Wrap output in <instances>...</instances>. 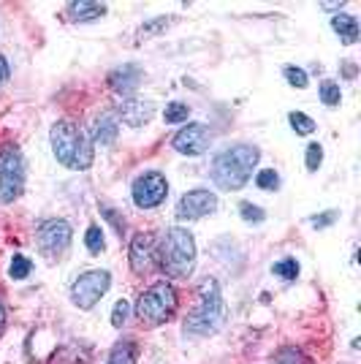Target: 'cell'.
<instances>
[{"mask_svg": "<svg viewBox=\"0 0 361 364\" xmlns=\"http://www.w3.org/2000/svg\"><path fill=\"white\" fill-rule=\"evenodd\" d=\"M104 215L106 218H109V220H112V226L117 228V231H120V237H122V231H125V218H117V215H114V210H104Z\"/></svg>", "mask_w": 361, "mask_h": 364, "instance_id": "obj_33", "label": "cell"}, {"mask_svg": "<svg viewBox=\"0 0 361 364\" xmlns=\"http://www.w3.org/2000/svg\"><path fill=\"white\" fill-rule=\"evenodd\" d=\"M52 152L65 168L85 171L92 166V147L87 134L71 120H58L52 125Z\"/></svg>", "mask_w": 361, "mask_h": 364, "instance_id": "obj_2", "label": "cell"}, {"mask_svg": "<svg viewBox=\"0 0 361 364\" xmlns=\"http://www.w3.org/2000/svg\"><path fill=\"white\" fill-rule=\"evenodd\" d=\"M168 196V182L161 171H147L134 182V204L139 210L161 207Z\"/></svg>", "mask_w": 361, "mask_h": 364, "instance_id": "obj_9", "label": "cell"}, {"mask_svg": "<svg viewBox=\"0 0 361 364\" xmlns=\"http://www.w3.org/2000/svg\"><path fill=\"white\" fill-rule=\"evenodd\" d=\"M269 364H313V359L296 346H286V348H280L271 356Z\"/></svg>", "mask_w": 361, "mask_h": 364, "instance_id": "obj_19", "label": "cell"}, {"mask_svg": "<svg viewBox=\"0 0 361 364\" xmlns=\"http://www.w3.org/2000/svg\"><path fill=\"white\" fill-rule=\"evenodd\" d=\"M158 256H161V269L168 277H190L193 267H196V242H193L190 231L177 226L168 228Z\"/></svg>", "mask_w": 361, "mask_h": 364, "instance_id": "obj_4", "label": "cell"}, {"mask_svg": "<svg viewBox=\"0 0 361 364\" xmlns=\"http://www.w3.org/2000/svg\"><path fill=\"white\" fill-rule=\"evenodd\" d=\"M68 14L74 22H92V19L106 14V6L104 3H90V0H76V3H68Z\"/></svg>", "mask_w": 361, "mask_h": 364, "instance_id": "obj_16", "label": "cell"}, {"mask_svg": "<svg viewBox=\"0 0 361 364\" xmlns=\"http://www.w3.org/2000/svg\"><path fill=\"white\" fill-rule=\"evenodd\" d=\"M271 272L277 274V277H283V280H296L299 264H296L293 258H283V261H277V264L271 267Z\"/></svg>", "mask_w": 361, "mask_h": 364, "instance_id": "obj_21", "label": "cell"}, {"mask_svg": "<svg viewBox=\"0 0 361 364\" xmlns=\"http://www.w3.org/2000/svg\"><path fill=\"white\" fill-rule=\"evenodd\" d=\"M258 158H261V152L253 144H237V147L217 152L212 161V180L223 191H239L244 188V182L250 180Z\"/></svg>", "mask_w": 361, "mask_h": 364, "instance_id": "obj_1", "label": "cell"}, {"mask_svg": "<svg viewBox=\"0 0 361 364\" xmlns=\"http://www.w3.org/2000/svg\"><path fill=\"white\" fill-rule=\"evenodd\" d=\"M3 326H6V307L0 302V332H3Z\"/></svg>", "mask_w": 361, "mask_h": 364, "instance_id": "obj_35", "label": "cell"}, {"mask_svg": "<svg viewBox=\"0 0 361 364\" xmlns=\"http://www.w3.org/2000/svg\"><path fill=\"white\" fill-rule=\"evenodd\" d=\"M217 210V196L207 188H196L190 193H185L177 204V218L180 220H198L204 215H212Z\"/></svg>", "mask_w": 361, "mask_h": 364, "instance_id": "obj_10", "label": "cell"}, {"mask_svg": "<svg viewBox=\"0 0 361 364\" xmlns=\"http://www.w3.org/2000/svg\"><path fill=\"white\" fill-rule=\"evenodd\" d=\"M71 223L63 220V218H52V220H44L41 226L36 228V242H38V250L44 256L55 258L68 250L71 245Z\"/></svg>", "mask_w": 361, "mask_h": 364, "instance_id": "obj_7", "label": "cell"}, {"mask_svg": "<svg viewBox=\"0 0 361 364\" xmlns=\"http://www.w3.org/2000/svg\"><path fill=\"white\" fill-rule=\"evenodd\" d=\"M286 79L288 85H293V87H307V74L301 71V68H296V65H286Z\"/></svg>", "mask_w": 361, "mask_h": 364, "instance_id": "obj_29", "label": "cell"}, {"mask_svg": "<svg viewBox=\"0 0 361 364\" xmlns=\"http://www.w3.org/2000/svg\"><path fill=\"white\" fill-rule=\"evenodd\" d=\"M163 28H168V19H166V16H161L158 22H150V25H144V28L139 31V36L144 38V36H152V33H161Z\"/></svg>", "mask_w": 361, "mask_h": 364, "instance_id": "obj_31", "label": "cell"}, {"mask_svg": "<svg viewBox=\"0 0 361 364\" xmlns=\"http://www.w3.org/2000/svg\"><path fill=\"white\" fill-rule=\"evenodd\" d=\"M304 164H307V171H318V166L323 164V147L320 144H307Z\"/></svg>", "mask_w": 361, "mask_h": 364, "instance_id": "obj_27", "label": "cell"}, {"mask_svg": "<svg viewBox=\"0 0 361 364\" xmlns=\"http://www.w3.org/2000/svg\"><path fill=\"white\" fill-rule=\"evenodd\" d=\"M256 185L261 191H277V185H280V177H277V171L274 168H261L256 174Z\"/></svg>", "mask_w": 361, "mask_h": 364, "instance_id": "obj_25", "label": "cell"}, {"mask_svg": "<svg viewBox=\"0 0 361 364\" xmlns=\"http://www.w3.org/2000/svg\"><path fill=\"white\" fill-rule=\"evenodd\" d=\"M239 213H242V218H244L247 223H261V220L266 218V215H264V210H261V207H256V204H250V201H242Z\"/></svg>", "mask_w": 361, "mask_h": 364, "instance_id": "obj_28", "label": "cell"}, {"mask_svg": "<svg viewBox=\"0 0 361 364\" xmlns=\"http://www.w3.org/2000/svg\"><path fill=\"white\" fill-rule=\"evenodd\" d=\"M128 310H131V307H128V302H125V299L114 304V310H112V323H114L117 329H120L122 323L128 321Z\"/></svg>", "mask_w": 361, "mask_h": 364, "instance_id": "obj_30", "label": "cell"}, {"mask_svg": "<svg viewBox=\"0 0 361 364\" xmlns=\"http://www.w3.org/2000/svg\"><path fill=\"white\" fill-rule=\"evenodd\" d=\"M288 120H291V128H293L296 134H301V136H310V134L316 131L313 117H307V114H301V112H291Z\"/></svg>", "mask_w": 361, "mask_h": 364, "instance_id": "obj_20", "label": "cell"}, {"mask_svg": "<svg viewBox=\"0 0 361 364\" xmlns=\"http://www.w3.org/2000/svg\"><path fill=\"white\" fill-rule=\"evenodd\" d=\"M85 245H87V250L90 253H101L106 247V242H104V231L98 226H90L87 228V234H85Z\"/></svg>", "mask_w": 361, "mask_h": 364, "instance_id": "obj_26", "label": "cell"}, {"mask_svg": "<svg viewBox=\"0 0 361 364\" xmlns=\"http://www.w3.org/2000/svg\"><path fill=\"white\" fill-rule=\"evenodd\" d=\"M25 191V158L16 144L0 147V201L11 204Z\"/></svg>", "mask_w": 361, "mask_h": 364, "instance_id": "obj_6", "label": "cell"}, {"mask_svg": "<svg viewBox=\"0 0 361 364\" xmlns=\"http://www.w3.org/2000/svg\"><path fill=\"white\" fill-rule=\"evenodd\" d=\"M331 28L340 33L343 44H356V38H359V22H356V16L350 14L331 16Z\"/></svg>", "mask_w": 361, "mask_h": 364, "instance_id": "obj_17", "label": "cell"}, {"mask_svg": "<svg viewBox=\"0 0 361 364\" xmlns=\"http://www.w3.org/2000/svg\"><path fill=\"white\" fill-rule=\"evenodd\" d=\"M210 131H207V125H201V122H190V125H185L180 134L174 136V150L182 152V155H201V152H207L210 147Z\"/></svg>", "mask_w": 361, "mask_h": 364, "instance_id": "obj_11", "label": "cell"}, {"mask_svg": "<svg viewBox=\"0 0 361 364\" xmlns=\"http://www.w3.org/2000/svg\"><path fill=\"white\" fill-rule=\"evenodd\" d=\"M226 321V304H223V294H220V283L207 277L198 286V302L193 313L185 321V332L188 334H215Z\"/></svg>", "mask_w": 361, "mask_h": 364, "instance_id": "obj_3", "label": "cell"}, {"mask_svg": "<svg viewBox=\"0 0 361 364\" xmlns=\"http://www.w3.org/2000/svg\"><path fill=\"white\" fill-rule=\"evenodd\" d=\"M136 359H139V346H136V340H120V343L112 348L106 364H136Z\"/></svg>", "mask_w": 361, "mask_h": 364, "instance_id": "obj_18", "label": "cell"}, {"mask_svg": "<svg viewBox=\"0 0 361 364\" xmlns=\"http://www.w3.org/2000/svg\"><path fill=\"white\" fill-rule=\"evenodd\" d=\"M139 82H141V68L139 65H120L109 74V87L120 92L122 98H128L139 87Z\"/></svg>", "mask_w": 361, "mask_h": 364, "instance_id": "obj_14", "label": "cell"}, {"mask_svg": "<svg viewBox=\"0 0 361 364\" xmlns=\"http://www.w3.org/2000/svg\"><path fill=\"white\" fill-rule=\"evenodd\" d=\"M188 114H190L188 104H180V101H174V104H168V107H166V122H168V125L185 122L188 120Z\"/></svg>", "mask_w": 361, "mask_h": 364, "instance_id": "obj_22", "label": "cell"}, {"mask_svg": "<svg viewBox=\"0 0 361 364\" xmlns=\"http://www.w3.org/2000/svg\"><path fill=\"white\" fill-rule=\"evenodd\" d=\"M31 269H33L31 258L14 256V258H11V267H9V274H11L14 280H25V277L31 274Z\"/></svg>", "mask_w": 361, "mask_h": 364, "instance_id": "obj_23", "label": "cell"}, {"mask_svg": "<svg viewBox=\"0 0 361 364\" xmlns=\"http://www.w3.org/2000/svg\"><path fill=\"white\" fill-rule=\"evenodd\" d=\"M340 98H343V92H340V85H337V82H323V85H320V101H323L326 107H337Z\"/></svg>", "mask_w": 361, "mask_h": 364, "instance_id": "obj_24", "label": "cell"}, {"mask_svg": "<svg viewBox=\"0 0 361 364\" xmlns=\"http://www.w3.org/2000/svg\"><path fill=\"white\" fill-rule=\"evenodd\" d=\"M155 114V107L150 101H139V98H122L120 101V117L125 125L139 128V125H147Z\"/></svg>", "mask_w": 361, "mask_h": 364, "instance_id": "obj_13", "label": "cell"}, {"mask_svg": "<svg viewBox=\"0 0 361 364\" xmlns=\"http://www.w3.org/2000/svg\"><path fill=\"white\" fill-rule=\"evenodd\" d=\"M131 269L136 274H147L152 272V267H155V258H158V250H155V237L147 234V231H141V234H136L134 242H131Z\"/></svg>", "mask_w": 361, "mask_h": 364, "instance_id": "obj_12", "label": "cell"}, {"mask_svg": "<svg viewBox=\"0 0 361 364\" xmlns=\"http://www.w3.org/2000/svg\"><path fill=\"white\" fill-rule=\"evenodd\" d=\"M174 313H177V291L166 280L147 289L136 302V318L147 326H161L166 321H171Z\"/></svg>", "mask_w": 361, "mask_h": 364, "instance_id": "obj_5", "label": "cell"}, {"mask_svg": "<svg viewBox=\"0 0 361 364\" xmlns=\"http://www.w3.org/2000/svg\"><path fill=\"white\" fill-rule=\"evenodd\" d=\"M334 220H337V213H334V210H329L326 215H316V218H313L310 223H313L316 228H326V226H331Z\"/></svg>", "mask_w": 361, "mask_h": 364, "instance_id": "obj_32", "label": "cell"}, {"mask_svg": "<svg viewBox=\"0 0 361 364\" xmlns=\"http://www.w3.org/2000/svg\"><path fill=\"white\" fill-rule=\"evenodd\" d=\"M112 286V277L104 269H92V272H85L74 286H71V299H74L76 307L82 310H90L98 304V299L104 296Z\"/></svg>", "mask_w": 361, "mask_h": 364, "instance_id": "obj_8", "label": "cell"}, {"mask_svg": "<svg viewBox=\"0 0 361 364\" xmlns=\"http://www.w3.org/2000/svg\"><path fill=\"white\" fill-rule=\"evenodd\" d=\"M117 131H120L117 117H114L112 112H104V114L95 120V125H92V141L106 147V144H112V141L117 139Z\"/></svg>", "mask_w": 361, "mask_h": 364, "instance_id": "obj_15", "label": "cell"}, {"mask_svg": "<svg viewBox=\"0 0 361 364\" xmlns=\"http://www.w3.org/2000/svg\"><path fill=\"white\" fill-rule=\"evenodd\" d=\"M9 76H11V71H9V63H6V58H0V87L9 82Z\"/></svg>", "mask_w": 361, "mask_h": 364, "instance_id": "obj_34", "label": "cell"}]
</instances>
